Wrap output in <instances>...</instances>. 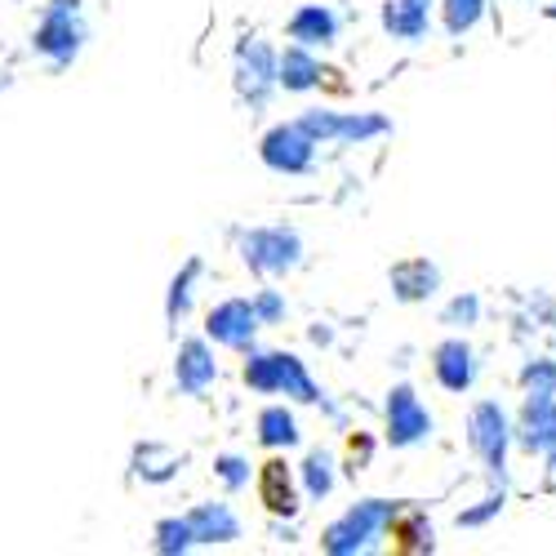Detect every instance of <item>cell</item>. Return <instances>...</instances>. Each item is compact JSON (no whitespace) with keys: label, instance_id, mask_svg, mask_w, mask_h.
Masks as SVG:
<instances>
[{"label":"cell","instance_id":"obj_1","mask_svg":"<svg viewBox=\"0 0 556 556\" xmlns=\"http://www.w3.org/2000/svg\"><path fill=\"white\" fill-rule=\"evenodd\" d=\"M85 40H89V27H85V14H80V0H50L36 36H31L36 54L54 72H63V67H72L80 59Z\"/></svg>","mask_w":556,"mask_h":556},{"label":"cell","instance_id":"obj_2","mask_svg":"<svg viewBox=\"0 0 556 556\" xmlns=\"http://www.w3.org/2000/svg\"><path fill=\"white\" fill-rule=\"evenodd\" d=\"M276 67H281V54H276L263 36H245L237 45V67H231V76H237V94L254 112H263L276 89H281V72Z\"/></svg>","mask_w":556,"mask_h":556},{"label":"cell","instance_id":"obj_3","mask_svg":"<svg viewBox=\"0 0 556 556\" xmlns=\"http://www.w3.org/2000/svg\"><path fill=\"white\" fill-rule=\"evenodd\" d=\"M241 258L254 276H290L299 263H303V237L294 227H254L241 237Z\"/></svg>","mask_w":556,"mask_h":556},{"label":"cell","instance_id":"obj_4","mask_svg":"<svg viewBox=\"0 0 556 556\" xmlns=\"http://www.w3.org/2000/svg\"><path fill=\"white\" fill-rule=\"evenodd\" d=\"M396 507L388 498H365L356 503L352 513H343L326 534H320V547L334 552V556H356V552H369L375 547V539L388 530Z\"/></svg>","mask_w":556,"mask_h":556},{"label":"cell","instance_id":"obj_5","mask_svg":"<svg viewBox=\"0 0 556 556\" xmlns=\"http://www.w3.org/2000/svg\"><path fill=\"white\" fill-rule=\"evenodd\" d=\"M316 138L299 125V121H286V125H271L263 134V143H258V156L267 169L276 174H307L312 161H316Z\"/></svg>","mask_w":556,"mask_h":556},{"label":"cell","instance_id":"obj_6","mask_svg":"<svg viewBox=\"0 0 556 556\" xmlns=\"http://www.w3.org/2000/svg\"><path fill=\"white\" fill-rule=\"evenodd\" d=\"M299 125L316 138V143H365V138L388 134V121L375 116V112H348V116H339V112H320L316 108V112H303Z\"/></svg>","mask_w":556,"mask_h":556},{"label":"cell","instance_id":"obj_7","mask_svg":"<svg viewBox=\"0 0 556 556\" xmlns=\"http://www.w3.org/2000/svg\"><path fill=\"white\" fill-rule=\"evenodd\" d=\"M258 330H263V326H258L250 299H223V303H214L210 316H205V339L218 343V348H231V352H250Z\"/></svg>","mask_w":556,"mask_h":556},{"label":"cell","instance_id":"obj_8","mask_svg":"<svg viewBox=\"0 0 556 556\" xmlns=\"http://www.w3.org/2000/svg\"><path fill=\"white\" fill-rule=\"evenodd\" d=\"M432 437V414L424 409V401L414 396V388H392L388 396V441L396 450H409V445H419Z\"/></svg>","mask_w":556,"mask_h":556},{"label":"cell","instance_id":"obj_9","mask_svg":"<svg viewBox=\"0 0 556 556\" xmlns=\"http://www.w3.org/2000/svg\"><path fill=\"white\" fill-rule=\"evenodd\" d=\"M174 383L188 392V396H205L218 383V361L210 339H182L178 356H174Z\"/></svg>","mask_w":556,"mask_h":556},{"label":"cell","instance_id":"obj_10","mask_svg":"<svg viewBox=\"0 0 556 556\" xmlns=\"http://www.w3.org/2000/svg\"><path fill=\"white\" fill-rule=\"evenodd\" d=\"M468 441H472V450L490 463L494 472H503V454H507V419H503V409H498L494 401L472 405V414H468Z\"/></svg>","mask_w":556,"mask_h":556},{"label":"cell","instance_id":"obj_11","mask_svg":"<svg viewBox=\"0 0 556 556\" xmlns=\"http://www.w3.org/2000/svg\"><path fill=\"white\" fill-rule=\"evenodd\" d=\"M258 498L271 517H294L299 513V481L286 458H267L258 468Z\"/></svg>","mask_w":556,"mask_h":556},{"label":"cell","instance_id":"obj_12","mask_svg":"<svg viewBox=\"0 0 556 556\" xmlns=\"http://www.w3.org/2000/svg\"><path fill=\"white\" fill-rule=\"evenodd\" d=\"M188 526H192L197 547H223V543H237L241 539V517L231 513L227 503H201V507H192Z\"/></svg>","mask_w":556,"mask_h":556},{"label":"cell","instance_id":"obj_13","mask_svg":"<svg viewBox=\"0 0 556 556\" xmlns=\"http://www.w3.org/2000/svg\"><path fill=\"white\" fill-rule=\"evenodd\" d=\"M432 369L445 392H468L472 379H477V356L463 339H445L437 352H432Z\"/></svg>","mask_w":556,"mask_h":556},{"label":"cell","instance_id":"obj_14","mask_svg":"<svg viewBox=\"0 0 556 556\" xmlns=\"http://www.w3.org/2000/svg\"><path fill=\"white\" fill-rule=\"evenodd\" d=\"M286 31H290L294 45H307V50H326V45L339 40V14L330 5H303V10H294V18H290Z\"/></svg>","mask_w":556,"mask_h":556},{"label":"cell","instance_id":"obj_15","mask_svg":"<svg viewBox=\"0 0 556 556\" xmlns=\"http://www.w3.org/2000/svg\"><path fill=\"white\" fill-rule=\"evenodd\" d=\"M276 396H290L299 405H316L320 401L316 379L307 375V365L294 352H276Z\"/></svg>","mask_w":556,"mask_h":556},{"label":"cell","instance_id":"obj_16","mask_svg":"<svg viewBox=\"0 0 556 556\" xmlns=\"http://www.w3.org/2000/svg\"><path fill=\"white\" fill-rule=\"evenodd\" d=\"M432 18V0H383V27L396 40H419Z\"/></svg>","mask_w":556,"mask_h":556},{"label":"cell","instance_id":"obj_17","mask_svg":"<svg viewBox=\"0 0 556 556\" xmlns=\"http://www.w3.org/2000/svg\"><path fill=\"white\" fill-rule=\"evenodd\" d=\"M281 89H290V94H307V89H316L320 85V59L307 50V45H290V50L281 54Z\"/></svg>","mask_w":556,"mask_h":556},{"label":"cell","instance_id":"obj_18","mask_svg":"<svg viewBox=\"0 0 556 556\" xmlns=\"http://www.w3.org/2000/svg\"><path fill=\"white\" fill-rule=\"evenodd\" d=\"M201 271H205V263L201 258H188L178 267V276L169 281V294H165V320L178 330L182 320H188V312H192V294H197V281H201Z\"/></svg>","mask_w":556,"mask_h":556},{"label":"cell","instance_id":"obj_19","mask_svg":"<svg viewBox=\"0 0 556 556\" xmlns=\"http://www.w3.org/2000/svg\"><path fill=\"white\" fill-rule=\"evenodd\" d=\"M299 419H294V409L290 405H267V409H258V441L267 445V450H290V445H299Z\"/></svg>","mask_w":556,"mask_h":556},{"label":"cell","instance_id":"obj_20","mask_svg":"<svg viewBox=\"0 0 556 556\" xmlns=\"http://www.w3.org/2000/svg\"><path fill=\"white\" fill-rule=\"evenodd\" d=\"M392 290L405 299V303H419L437 290V267L428 258H409L401 267H392Z\"/></svg>","mask_w":556,"mask_h":556},{"label":"cell","instance_id":"obj_21","mask_svg":"<svg viewBox=\"0 0 556 556\" xmlns=\"http://www.w3.org/2000/svg\"><path fill=\"white\" fill-rule=\"evenodd\" d=\"M299 477H303V494L307 498H330V490H334V458L326 454V450H312L307 458H303V468H299Z\"/></svg>","mask_w":556,"mask_h":556},{"label":"cell","instance_id":"obj_22","mask_svg":"<svg viewBox=\"0 0 556 556\" xmlns=\"http://www.w3.org/2000/svg\"><path fill=\"white\" fill-rule=\"evenodd\" d=\"M388 530H392V539H396L401 552H428L432 547V526L419 513H392Z\"/></svg>","mask_w":556,"mask_h":556},{"label":"cell","instance_id":"obj_23","mask_svg":"<svg viewBox=\"0 0 556 556\" xmlns=\"http://www.w3.org/2000/svg\"><path fill=\"white\" fill-rule=\"evenodd\" d=\"M152 539H156V552H161V556H182V552L197 547L188 517H165V521H156Z\"/></svg>","mask_w":556,"mask_h":556},{"label":"cell","instance_id":"obj_24","mask_svg":"<svg viewBox=\"0 0 556 556\" xmlns=\"http://www.w3.org/2000/svg\"><path fill=\"white\" fill-rule=\"evenodd\" d=\"M241 375H245V383H250L254 392L276 396V352H258V348H250Z\"/></svg>","mask_w":556,"mask_h":556},{"label":"cell","instance_id":"obj_25","mask_svg":"<svg viewBox=\"0 0 556 556\" xmlns=\"http://www.w3.org/2000/svg\"><path fill=\"white\" fill-rule=\"evenodd\" d=\"M441 14H445V27L454 36H463V31H472L481 23L485 0H441Z\"/></svg>","mask_w":556,"mask_h":556},{"label":"cell","instance_id":"obj_26","mask_svg":"<svg viewBox=\"0 0 556 556\" xmlns=\"http://www.w3.org/2000/svg\"><path fill=\"white\" fill-rule=\"evenodd\" d=\"M214 472H218V481H223L227 494H241V490L250 485V458H241V454H218V458H214Z\"/></svg>","mask_w":556,"mask_h":556},{"label":"cell","instance_id":"obj_27","mask_svg":"<svg viewBox=\"0 0 556 556\" xmlns=\"http://www.w3.org/2000/svg\"><path fill=\"white\" fill-rule=\"evenodd\" d=\"M250 303H254L258 326H281V320H286V299H281V290H258Z\"/></svg>","mask_w":556,"mask_h":556},{"label":"cell","instance_id":"obj_28","mask_svg":"<svg viewBox=\"0 0 556 556\" xmlns=\"http://www.w3.org/2000/svg\"><path fill=\"white\" fill-rule=\"evenodd\" d=\"M477 312H481V307H477V299H472V294H468V299H454V303H450V312H445V326H458V320H463V326H472Z\"/></svg>","mask_w":556,"mask_h":556},{"label":"cell","instance_id":"obj_29","mask_svg":"<svg viewBox=\"0 0 556 556\" xmlns=\"http://www.w3.org/2000/svg\"><path fill=\"white\" fill-rule=\"evenodd\" d=\"M543 454H547V458H552V481H556V441H552V445H547V450H543Z\"/></svg>","mask_w":556,"mask_h":556}]
</instances>
